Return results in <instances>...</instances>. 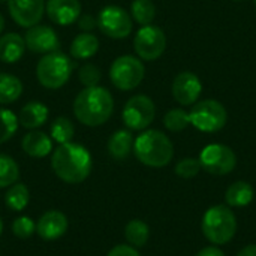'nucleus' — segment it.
Segmentation results:
<instances>
[{"mask_svg": "<svg viewBox=\"0 0 256 256\" xmlns=\"http://www.w3.org/2000/svg\"><path fill=\"white\" fill-rule=\"evenodd\" d=\"M51 166L62 182L78 184L90 176L93 160L90 152L84 146L70 141L58 144L51 156Z\"/></svg>", "mask_w": 256, "mask_h": 256, "instance_id": "1", "label": "nucleus"}, {"mask_svg": "<svg viewBox=\"0 0 256 256\" xmlns=\"http://www.w3.org/2000/svg\"><path fill=\"white\" fill-rule=\"evenodd\" d=\"M114 111V99L110 90L100 86L84 87L74 100L76 120L88 128H96L110 120Z\"/></svg>", "mask_w": 256, "mask_h": 256, "instance_id": "2", "label": "nucleus"}, {"mask_svg": "<svg viewBox=\"0 0 256 256\" xmlns=\"http://www.w3.org/2000/svg\"><path fill=\"white\" fill-rule=\"evenodd\" d=\"M134 153L141 164L152 168H162L171 162L174 147L164 132L150 129L144 130L134 141Z\"/></svg>", "mask_w": 256, "mask_h": 256, "instance_id": "3", "label": "nucleus"}, {"mask_svg": "<svg viewBox=\"0 0 256 256\" xmlns=\"http://www.w3.org/2000/svg\"><path fill=\"white\" fill-rule=\"evenodd\" d=\"M74 63L62 51L44 54L36 64V78L39 84L48 90L63 87L72 74Z\"/></svg>", "mask_w": 256, "mask_h": 256, "instance_id": "4", "label": "nucleus"}, {"mask_svg": "<svg viewBox=\"0 0 256 256\" xmlns=\"http://www.w3.org/2000/svg\"><path fill=\"white\" fill-rule=\"evenodd\" d=\"M237 231V219L226 206L208 208L202 219V232L214 244H225L232 240Z\"/></svg>", "mask_w": 256, "mask_h": 256, "instance_id": "5", "label": "nucleus"}, {"mask_svg": "<svg viewBox=\"0 0 256 256\" xmlns=\"http://www.w3.org/2000/svg\"><path fill=\"white\" fill-rule=\"evenodd\" d=\"M146 75V68L138 57L134 56H120L117 57L110 68V78L114 87L122 92H129L136 88Z\"/></svg>", "mask_w": 256, "mask_h": 256, "instance_id": "6", "label": "nucleus"}, {"mask_svg": "<svg viewBox=\"0 0 256 256\" xmlns=\"http://www.w3.org/2000/svg\"><path fill=\"white\" fill-rule=\"evenodd\" d=\"M190 123L201 132L213 134L220 130L228 120L225 106L213 99L200 100L189 112Z\"/></svg>", "mask_w": 256, "mask_h": 256, "instance_id": "7", "label": "nucleus"}, {"mask_svg": "<svg viewBox=\"0 0 256 256\" xmlns=\"http://www.w3.org/2000/svg\"><path fill=\"white\" fill-rule=\"evenodd\" d=\"M96 20L99 30L111 39H124L132 33V16L120 6L102 8Z\"/></svg>", "mask_w": 256, "mask_h": 256, "instance_id": "8", "label": "nucleus"}, {"mask_svg": "<svg viewBox=\"0 0 256 256\" xmlns=\"http://www.w3.org/2000/svg\"><path fill=\"white\" fill-rule=\"evenodd\" d=\"M156 116V106L153 100L146 94L132 96L123 108L122 118L128 129L130 130H144L147 129Z\"/></svg>", "mask_w": 256, "mask_h": 256, "instance_id": "9", "label": "nucleus"}, {"mask_svg": "<svg viewBox=\"0 0 256 256\" xmlns=\"http://www.w3.org/2000/svg\"><path fill=\"white\" fill-rule=\"evenodd\" d=\"M134 48L140 58L153 62L164 54L166 48V36L158 26H142L135 34Z\"/></svg>", "mask_w": 256, "mask_h": 256, "instance_id": "10", "label": "nucleus"}, {"mask_svg": "<svg viewBox=\"0 0 256 256\" xmlns=\"http://www.w3.org/2000/svg\"><path fill=\"white\" fill-rule=\"evenodd\" d=\"M201 168L214 176L230 174L237 165L236 153L224 144H210L200 154Z\"/></svg>", "mask_w": 256, "mask_h": 256, "instance_id": "11", "label": "nucleus"}, {"mask_svg": "<svg viewBox=\"0 0 256 256\" xmlns=\"http://www.w3.org/2000/svg\"><path fill=\"white\" fill-rule=\"evenodd\" d=\"M8 10L20 27L39 24L45 14V0H8Z\"/></svg>", "mask_w": 256, "mask_h": 256, "instance_id": "12", "label": "nucleus"}, {"mask_svg": "<svg viewBox=\"0 0 256 256\" xmlns=\"http://www.w3.org/2000/svg\"><path fill=\"white\" fill-rule=\"evenodd\" d=\"M24 42L27 50L36 54H48L58 51L60 48V40L54 28L42 24L28 27L24 34Z\"/></svg>", "mask_w": 256, "mask_h": 256, "instance_id": "13", "label": "nucleus"}, {"mask_svg": "<svg viewBox=\"0 0 256 256\" xmlns=\"http://www.w3.org/2000/svg\"><path fill=\"white\" fill-rule=\"evenodd\" d=\"M202 92L201 80L192 72H180L172 81V96L180 105H194Z\"/></svg>", "mask_w": 256, "mask_h": 256, "instance_id": "14", "label": "nucleus"}, {"mask_svg": "<svg viewBox=\"0 0 256 256\" xmlns=\"http://www.w3.org/2000/svg\"><path fill=\"white\" fill-rule=\"evenodd\" d=\"M45 14L58 26H70L81 15L80 0H48L45 2Z\"/></svg>", "mask_w": 256, "mask_h": 256, "instance_id": "15", "label": "nucleus"}, {"mask_svg": "<svg viewBox=\"0 0 256 256\" xmlns=\"http://www.w3.org/2000/svg\"><path fill=\"white\" fill-rule=\"evenodd\" d=\"M69 228L68 218L58 210H50L40 216L36 224V232L42 240L52 242L66 234Z\"/></svg>", "mask_w": 256, "mask_h": 256, "instance_id": "16", "label": "nucleus"}, {"mask_svg": "<svg viewBox=\"0 0 256 256\" xmlns=\"http://www.w3.org/2000/svg\"><path fill=\"white\" fill-rule=\"evenodd\" d=\"M21 148L30 158L42 159L51 153L52 140H51V136H48V134L34 129L24 135V138L21 140Z\"/></svg>", "mask_w": 256, "mask_h": 256, "instance_id": "17", "label": "nucleus"}, {"mask_svg": "<svg viewBox=\"0 0 256 256\" xmlns=\"http://www.w3.org/2000/svg\"><path fill=\"white\" fill-rule=\"evenodd\" d=\"M48 106L42 102L38 100H32L28 104H26L20 114H18V123L28 130H34L38 128H40L42 124H45V122L48 120Z\"/></svg>", "mask_w": 256, "mask_h": 256, "instance_id": "18", "label": "nucleus"}, {"mask_svg": "<svg viewBox=\"0 0 256 256\" xmlns=\"http://www.w3.org/2000/svg\"><path fill=\"white\" fill-rule=\"evenodd\" d=\"M24 38L15 32L0 36V60L3 63H16L21 60L26 51Z\"/></svg>", "mask_w": 256, "mask_h": 256, "instance_id": "19", "label": "nucleus"}, {"mask_svg": "<svg viewBox=\"0 0 256 256\" xmlns=\"http://www.w3.org/2000/svg\"><path fill=\"white\" fill-rule=\"evenodd\" d=\"M99 50V39L88 32H82L74 38L70 42L69 52L76 60H87L92 58Z\"/></svg>", "mask_w": 256, "mask_h": 256, "instance_id": "20", "label": "nucleus"}, {"mask_svg": "<svg viewBox=\"0 0 256 256\" xmlns=\"http://www.w3.org/2000/svg\"><path fill=\"white\" fill-rule=\"evenodd\" d=\"M134 148V136L130 130L120 129L116 130L108 141V153L116 160L126 159Z\"/></svg>", "mask_w": 256, "mask_h": 256, "instance_id": "21", "label": "nucleus"}, {"mask_svg": "<svg viewBox=\"0 0 256 256\" xmlns=\"http://www.w3.org/2000/svg\"><path fill=\"white\" fill-rule=\"evenodd\" d=\"M22 94V82L18 76L0 72V105H9Z\"/></svg>", "mask_w": 256, "mask_h": 256, "instance_id": "22", "label": "nucleus"}, {"mask_svg": "<svg viewBox=\"0 0 256 256\" xmlns=\"http://www.w3.org/2000/svg\"><path fill=\"white\" fill-rule=\"evenodd\" d=\"M225 200L231 207H246L254 200V188L246 182H236L228 188Z\"/></svg>", "mask_w": 256, "mask_h": 256, "instance_id": "23", "label": "nucleus"}, {"mask_svg": "<svg viewBox=\"0 0 256 256\" xmlns=\"http://www.w3.org/2000/svg\"><path fill=\"white\" fill-rule=\"evenodd\" d=\"M30 201V192L26 184L15 183L8 188L4 195V204L12 212H22Z\"/></svg>", "mask_w": 256, "mask_h": 256, "instance_id": "24", "label": "nucleus"}, {"mask_svg": "<svg viewBox=\"0 0 256 256\" xmlns=\"http://www.w3.org/2000/svg\"><path fill=\"white\" fill-rule=\"evenodd\" d=\"M74 134H75V126H74L72 120L64 116L57 117L50 126V136L57 144L70 142L74 138Z\"/></svg>", "mask_w": 256, "mask_h": 256, "instance_id": "25", "label": "nucleus"}, {"mask_svg": "<svg viewBox=\"0 0 256 256\" xmlns=\"http://www.w3.org/2000/svg\"><path fill=\"white\" fill-rule=\"evenodd\" d=\"M124 237L128 240V243L134 248H142L146 246V243L148 242L150 237V230L148 225L140 219H134L130 220L126 228H124Z\"/></svg>", "mask_w": 256, "mask_h": 256, "instance_id": "26", "label": "nucleus"}, {"mask_svg": "<svg viewBox=\"0 0 256 256\" xmlns=\"http://www.w3.org/2000/svg\"><path fill=\"white\" fill-rule=\"evenodd\" d=\"M20 178L18 164L8 154L0 153V189L15 184Z\"/></svg>", "mask_w": 256, "mask_h": 256, "instance_id": "27", "label": "nucleus"}, {"mask_svg": "<svg viewBox=\"0 0 256 256\" xmlns=\"http://www.w3.org/2000/svg\"><path fill=\"white\" fill-rule=\"evenodd\" d=\"M130 16L141 26H148L156 16V6L152 0H134L130 4Z\"/></svg>", "mask_w": 256, "mask_h": 256, "instance_id": "28", "label": "nucleus"}, {"mask_svg": "<svg viewBox=\"0 0 256 256\" xmlns=\"http://www.w3.org/2000/svg\"><path fill=\"white\" fill-rule=\"evenodd\" d=\"M18 117L6 108H0V144L9 141L18 129Z\"/></svg>", "mask_w": 256, "mask_h": 256, "instance_id": "29", "label": "nucleus"}, {"mask_svg": "<svg viewBox=\"0 0 256 256\" xmlns=\"http://www.w3.org/2000/svg\"><path fill=\"white\" fill-rule=\"evenodd\" d=\"M164 124L171 132H182L183 129H186L190 124L189 112H186L184 110H180V108H174L165 114Z\"/></svg>", "mask_w": 256, "mask_h": 256, "instance_id": "30", "label": "nucleus"}, {"mask_svg": "<svg viewBox=\"0 0 256 256\" xmlns=\"http://www.w3.org/2000/svg\"><path fill=\"white\" fill-rule=\"evenodd\" d=\"M102 78V72L100 69L93 64V63H86L80 68L78 70V80L84 87H93L98 86Z\"/></svg>", "mask_w": 256, "mask_h": 256, "instance_id": "31", "label": "nucleus"}, {"mask_svg": "<svg viewBox=\"0 0 256 256\" xmlns=\"http://www.w3.org/2000/svg\"><path fill=\"white\" fill-rule=\"evenodd\" d=\"M34 231H36V224L28 216H20L12 224V232H14V236L18 237V238H21V240L30 238L34 234Z\"/></svg>", "mask_w": 256, "mask_h": 256, "instance_id": "32", "label": "nucleus"}, {"mask_svg": "<svg viewBox=\"0 0 256 256\" xmlns=\"http://www.w3.org/2000/svg\"><path fill=\"white\" fill-rule=\"evenodd\" d=\"M200 170H201V164L198 159H194V158L182 159L176 165V174L182 178H192L200 172Z\"/></svg>", "mask_w": 256, "mask_h": 256, "instance_id": "33", "label": "nucleus"}, {"mask_svg": "<svg viewBox=\"0 0 256 256\" xmlns=\"http://www.w3.org/2000/svg\"><path fill=\"white\" fill-rule=\"evenodd\" d=\"M78 27L81 32H92L94 27H98V20L93 16V15H88V14H84V15H80L78 18Z\"/></svg>", "mask_w": 256, "mask_h": 256, "instance_id": "34", "label": "nucleus"}, {"mask_svg": "<svg viewBox=\"0 0 256 256\" xmlns=\"http://www.w3.org/2000/svg\"><path fill=\"white\" fill-rule=\"evenodd\" d=\"M106 256H141L140 252L134 246H126V244H118L112 248Z\"/></svg>", "mask_w": 256, "mask_h": 256, "instance_id": "35", "label": "nucleus"}, {"mask_svg": "<svg viewBox=\"0 0 256 256\" xmlns=\"http://www.w3.org/2000/svg\"><path fill=\"white\" fill-rule=\"evenodd\" d=\"M196 256H225V254L218 248H206Z\"/></svg>", "mask_w": 256, "mask_h": 256, "instance_id": "36", "label": "nucleus"}, {"mask_svg": "<svg viewBox=\"0 0 256 256\" xmlns=\"http://www.w3.org/2000/svg\"><path fill=\"white\" fill-rule=\"evenodd\" d=\"M237 256H256V244L246 246Z\"/></svg>", "mask_w": 256, "mask_h": 256, "instance_id": "37", "label": "nucleus"}, {"mask_svg": "<svg viewBox=\"0 0 256 256\" xmlns=\"http://www.w3.org/2000/svg\"><path fill=\"white\" fill-rule=\"evenodd\" d=\"M3 28H4V18H3V15L0 14V33L3 32Z\"/></svg>", "mask_w": 256, "mask_h": 256, "instance_id": "38", "label": "nucleus"}, {"mask_svg": "<svg viewBox=\"0 0 256 256\" xmlns=\"http://www.w3.org/2000/svg\"><path fill=\"white\" fill-rule=\"evenodd\" d=\"M2 232H3V220L0 218V236H2Z\"/></svg>", "mask_w": 256, "mask_h": 256, "instance_id": "39", "label": "nucleus"}, {"mask_svg": "<svg viewBox=\"0 0 256 256\" xmlns=\"http://www.w3.org/2000/svg\"><path fill=\"white\" fill-rule=\"evenodd\" d=\"M236 2H240V0H236Z\"/></svg>", "mask_w": 256, "mask_h": 256, "instance_id": "40", "label": "nucleus"}, {"mask_svg": "<svg viewBox=\"0 0 256 256\" xmlns=\"http://www.w3.org/2000/svg\"><path fill=\"white\" fill-rule=\"evenodd\" d=\"M255 3H256V0H255Z\"/></svg>", "mask_w": 256, "mask_h": 256, "instance_id": "41", "label": "nucleus"}]
</instances>
